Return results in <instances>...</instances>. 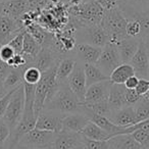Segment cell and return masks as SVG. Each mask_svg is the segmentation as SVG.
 I'll use <instances>...</instances> for the list:
<instances>
[{
  "label": "cell",
  "instance_id": "cell-1",
  "mask_svg": "<svg viewBox=\"0 0 149 149\" xmlns=\"http://www.w3.org/2000/svg\"><path fill=\"white\" fill-rule=\"evenodd\" d=\"M68 22L74 27L100 25L105 10L97 0H89L77 6L68 7Z\"/></svg>",
  "mask_w": 149,
  "mask_h": 149
},
{
  "label": "cell",
  "instance_id": "cell-2",
  "mask_svg": "<svg viewBox=\"0 0 149 149\" xmlns=\"http://www.w3.org/2000/svg\"><path fill=\"white\" fill-rule=\"evenodd\" d=\"M82 108L83 103L70 90L66 82L60 84L59 89L49 101L46 102L43 110H51L66 116L70 113L82 112Z\"/></svg>",
  "mask_w": 149,
  "mask_h": 149
},
{
  "label": "cell",
  "instance_id": "cell-3",
  "mask_svg": "<svg viewBox=\"0 0 149 149\" xmlns=\"http://www.w3.org/2000/svg\"><path fill=\"white\" fill-rule=\"evenodd\" d=\"M57 65L42 72L41 80L36 85L35 104H34L36 116H39L40 112L44 109L45 103L53 97L54 94L57 92V90L60 87V84L56 80V68H57Z\"/></svg>",
  "mask_w": 149,
  "mask_h": 149
},
{
  "label": "cell",
  "instance_id": "cell-4",
  "mask_svg": "<svg viewBox=\"0 0 149 149\" xmlns=\"http://www.w3.org/2000/svg\"><path fill=\"white\" fill-rule=\"evenodd\" d=\"M128 19L124 15L120 8L105 11L101 22V27L109 37V43L118 45L124 38L128 37L126 33Z\"/></svg>",
  "mask_w": 149,
  "mask_h": 149
},
{
  "label": "cell",
  "instance_id": "cell-5",
  "mask_svg": "<svg viewBox=\"0 0 149 149\" xmlns=\"http://www.w3.org/2000/svg\"><path fill=\"white\" fill-rule=\"evenodd\" d=\"M76 28V41L78 43L89 44L95 47L103 48L109 43V37L104 31L101 25L95 26H79Z\"/></svg>",
  "mask_w": 149,
  "mask_h": 149
},
{
  "label": "cell",
  "instance_id": "cell-6",
  "mask_svg": "<svg viewBox=\"0 0 149 149\" xmlns=\"http://www.w3.org/2000/svg\"><path fill=\"white\" fill-rule=\"evenodd\" d=\"M24 110H25V88L23 84L21 87L17 88V90L11 96L7 109L2 118V120L10 128L11 133L21 122Z\"/></svg>",
  "mask_w": 149,
  "mask_h": 149
},
{
  "label": "cell",
  "instance_id": "cell-7",
  "mask_svg": "<svg viewBox=\"0 0 149 149\" xmlns=\"http://www.w3.org/2000/svg\"><path fill=\"white\" fill-rule=\"evenodd\" d=\"M56 134L48 131L33 129L19 139L17 144L33 149H50L55 140Z\"/></svg>",
  "mask_w": 149,
  "mask_h": 149
},
{
  "label": "cell",
  "instance_id": "cell-8",
  "mask_svg": "<svg viewBox=\"0 0 149 149\" xmlns=\"http://www.w3.org/2000/svg\"><path fill=\"white\" fill-rule=\"evenodd\" d=\"M122 63L118 47L113 44L108 43L102 48L101 54L95 64L104 74L109 77L111 72Z\"/></svg>",
  "mask_w": 149,
  "mask_h": 149
},
{
  "label": "cell",
  "instance_id": "cell-9",
  "mask_svg": "<svg viewBox=\"0 0 149 149\" xmlns=\"http://www.w3.org/2000/svg\"><path fill=\"white\" fill-rule=\"evenodd\" d=\"M64 116H65L64 114L59 113V112L51 111V110H42L37 116L35 128L58 134L62 131V120Z\"/></svg>",
  "mask_w": 149,
  "mask_h": 149
},
{
  "label": "cell",
  "instance_id": "cell-10",
  "mask_svg": "<svg viewBox=\"0 0 149 149\" xmlns=\"http://www.w3.org/2000/svg\"><path fill=\"white\" fill-rule=\"evenodd\" d=\"M68 85L72 92L76 94L79 100L84 103L85 101V95L87 91V83H86L85 68L84 64L76 61L74 70L70 74L68 79Z\"/></svg>",
  "mask_w": 149,
  "mask_h": 149
},
{
  "label": "cell",
  "instance_id": "cell-11",
  "mask_svg": "<svg viewBox=\"0 0 149 149\" xmlns=\"http://www.w3.org/2000/svg\"><path fill=\"white\" fill-rule=\"evenodd\" d=\"M130 64L134 68L135 76L139 79L149 80V56L146 42L140 40L138 50L130 61Z\"/></svg>",
  "mask_w": 149,
  "mask_h": 149
},
{
  "label": "cell",
  "instance_id": "cell-12",
  "mask_svg": "<svg viewBox=\"0 0 149 149\" xmlns=\"http://www.w3.org/2000/svg\"><path fill=\"white\" fill-rule=\"evenodd\" d=\"M102 48L89 44L78 43L72 51L70 56L77 62L82 64H95L101 54Z\"/></svg>",
  "mask_w": 149,
  "mask_h": 149
},
{
  "label": "cell",
  "instance_id": "cell-13",
  "mask_svg": "<svg viewBox=\"0 0 149 149\" xmlns=\"http://www.w3.org/2000/svg\"><path fill=\"white\" fill-rule=\"evenodd\" d=\"M30 13L29 0H8L0 3V15L22 21L26 13Z\"/></svg>",
  "mask_w": 149,
  "mask_h": 149
},
{
  "label": "cell",
  "instance_id": "cell-14",
  "mask_svg": "<svg viewBox=\"0 0 149 149\" xmlns=\"http://www.w3.org/2000/svg\"><path fill=\"white\" fill-rule=\"evenodd\" d=\"M83 146V136L79 133L62 130L56 134L50 149H79Z\"/></svg>",
  "mask_w": 149,
  "mask_h": 149
},
{
  "label": "cell",
  "instance_id": "cell-15",
  "mask_svg": "<svg viewBox=\"0 0 149 149\" xmlns=\"http://www.w3.org/2000/svg\"><path fill=\"white\" fill-rule=\"evenodd\" d=\"M111 83L110 81H104L96 83L87 88L84 104H92L97 102L107 101L109 96Z\"/></svg>",
  "mask_w": 149,
  "mask_h": 149
},
{
  "label": "cell",
  "instance_id": "cell-16",
  "mask_svg": "<svg viewBox=\"0 0 149 149\" xmlns=\"http://www.w3.org/2000/svg\"><path fill=\"white\" fill-rule=\"evenodd\" d=\"M108 118L114 125L123 128H129L137 124L134 106H125L120 109L114 110Z\"/></svg>",
  "mask_w": 149,
  "mask_h": 149
},
{
  "label": "cell",
  "instance_id": "cell-17",
  "mask_svg": "<svg viewBox=\"0 0 149 149\" xmlns=\"http://www.w3.org/2000/svg\"><path fill=\"white\" fill-rule=\"evenodd\" d=\"M89 122L90 120L88 116L81 112L66 114L62 120V130L81 134V132L89 124Z\"/></svg>",
  "mask_w": 149,
  "mask_h": 149
},
{
  "label": "cell",
  "instance_id": "cell-18",
  "mask_svg": "<svg viewBox=\"0 0 149 149\" xmlns=\"http://www.w3.org/2000/svg\"><path fill=\"white\" fill-rule=\"evenodd\" d=\"M139 43H140L139 39L126 37L116 45L123 63H130V61L138 50Z\"/></svg>",
  "mask_w": 149,
  "mask_h": 149
},
{
  "label": "cell",
  "instance_id": "cell-19",
  "mask_svg": "<svg viewBox=\"0 0 149 149\" xmlns=\"http://www.w3.org/2000/svg\"><path fill=\"white\" fill-rule=\"evenodd\" d=\"M126 90L127 88L124 84H111L107 100L111 111L128 106L126 101Z\"/></svg>",
  "mask_w": 149,
  "mask_h": 149
},
{
  "label": "cell",
  "instance_id": "cell-20",
  "mask_svg": "<svg viewBox=\"0 0 149 149\" xmlns=\"http://www.w3.org/2000/svg\"><path fill=\"white\" fill-rule=\"evenodd\" d=\"M110 149H144L136 140L132 134L118 135L108 140Z\"/></svg>",
  "mask_w": 149,
  "mask_h": 149
},
{
  "label": "cell",
  "instance_id": "cell-21",
  "mask_svg": "<svg viewBox=\"0 0 149 149\" xmlns=\"http://www.w3.org/2000/svg\"><path fill=\"white\" fill-rule=\"evenodd\" d=\"M76 60L72 56H66L63 57L59 61L56 68V80L59 84H63L68 82L70 74L74 70Z\"/></svg>",
  "mask_w": 149,
  "mask_h": 149
},
{
  "label": "cell",
  "instance_id": "cell-22",
  "mask_svg": "<svg viewBox=\"0 0 149 149\" xmlns=\"http://www.w3.org/2000/svg\"><path fill=\"white\" fill-rule=\"evenodd\" d=\"M41 45L28 33L27 31H25L24 34V45H23V51L22 54L26 56L28 58V60L30 61V65H31L33 59L36 56L39 54L40 50H41Z\"/></svg>",
  "mask_w": 149,
  "mask_h": 149
},
{
  "label": "cell",
  "instance_id": "cell-23",
  "mask_svg": "<svg viewBox=\"0 0 149 149\" xmlns=\"http://www.w3.org/2000/svg\"><path fill=\"white\" fill-rule=\"evenodd\" d=\"M135 76V70L130 63H122L111 72L109 81L111 84H125L126 81Z\"/></svg>",
  "mask_w": 149,
  "mask_h": 149
},
{
  "label": "cell",
  "instance_id": "cell-24",
  "mask_svg": "<svg viewBox=\"0 0 149 149\" xmlns=\"http://www.w3.org/2000/svg\"><path fill=\"white\" fill-rule=\"evenodd\" d=\"M81 135L85 138L95 141H108L112 138L107 132H105L103 129L92 122H89V124L84 128V130L81 132Z\"/></svg>",
  "mask_w": 149,
  "mask_h": 149
},
{
  "label": "cell",
  "instance_id": "cell-25",
  "mask_svg": "<svg viewBox=\"0 0 149 149\" xmlns=\"http://www.w3.org/2000/svg\"><path fill=\"white\" fill-rule=\"evenodd\" d=\"M84 68H85L87 88L90 87L91 85H94V84H96V83L109 81V77H107L106 74H104L96 64H84Z\"/></svg>",
  "mask_w": 149,
  "mask_h": 149
},
{
  "label": "cell",
  "instance_id": "cell-26",
  "mask_svg": "<svg viewBox=\"0 0 149 149\" xmlns=\"http://www.w3.org/2000/svg\"><path fill=\"white\" fill-rule=\"evenodd\" d=\"M27 68H11L7 77L4 79V86L7 91L17 89L24 84V72Z\"/></svg>",
  "mask_w": 149,
  "mask_h": 149
},
{
  "label": "cell",
  "instance_id": "cell-27",
  "mask_svg": "<svg viewBox=\"0 0 149 149\" xmlns=\"http://www.w3.org/2000/svg\"><path fill=\"white\" fill-rule=\"evenodd\" d=\"M136 112L137 124L149 118V100H145L141 98V100L134 106Z\"/></svg>",
  "mask_w": 149,
  "mask_h": 149
},
{
  "label": "cell",
  "instance_id": "cell-28",
  "mask_svg": "<svg viewBox=\"0 0 149 149\" xmlns=\"http://www.w3.org/2000/svg\"><path fill=\"white\" fill-rule=\"evenodd\" d=\"M42 78V72L35 66H29L24 72V83L37 85Z\"/></svg>",
  "mask_w": 149,
  "mask_h": 149
},
{
  "label": "cell",
  "instance_id": "cell-29",
  "mask_svg": "<svg viewBox=\"0 0 149 149\" xmlns=\"http://www.w3.org/2000/svg\"><path fill=\"white\" fill-rule=\"evenodd\" d=\"M85 105L87 106L93 113L98 114V116H105V118H109L112 112L109 105H108V101L97 102V103H92V104H85Z\"/></svg>",
  "mask_w": 149,
  "mask_h": 149
},
{
  "label": "cell",
  "instance_id": "cell-30",
  "mask_svg": "<svg viewBox=\"0 0 149 149\" xmlns=\"http://www.w3.org/2000/svg\"><path fill=\"white\" fill-rule=\"evenodd\" d=\"M126 33L128 37L136 38V39L140 40L141 34H142V28H141L140 23L136 19H128Z\"/></svg>",
  "mask_w": 149,
  "mask_h": 149
},
{
  "label": "cell",
  "instance_id": "cell-31",
  "mask_svg": "<svg viewBox=\"0 0 149 149\" xmlns=\"http://www.w3.org/2000/svg\"><path fill=\"white\" fill-rule=\"evenodd\" d=\"M25 31H26V29L23 30V31H21L19 33H17V35H15V37H13V39L8 42V43H7L13 50H15V52L17 54L22 53V51H23L24 34H25Z\"/></svg>",
  "mask_w": 149,
  "mask_h": 149
},
{
  "label": "cell",
  "instance_id": "cell-32",
  "mask_svg": "<svg viewBox=\"0 0 149 149\" xmlns=\"http://www.w3.org/2000/svg\"><path fill=\"white\" fill-rule=\"evenodd\" d=\"M83 144L85 149H110L108 141H95L83 137Z\"/></svg>",
  "mask_w": 149,
  "mask_h": 149
},
{
  "label": "cell",
  "instance_id": "cell-33",
  "mask_svg": "<svg viewBox=\"0 0 149 149\" xmlns=\"http://www.w3.org/2000/svg\"><path fill=\"white\" fill-rule=\"evenodd\" d=\"M123 2L140 13H145L149 9V0H123Z\"/></svg>",
  "mask_w": 149,
  "mask_h": 149
},
{
  "label": "cell",
  "instance_id": "cell-34",
  "mask_svg": "<svg viewBox=\"0 0 149 149\" xmlns=\"http://www.w3.org/2000/svg\"><path fill=\"white\" fill-rule=\"evenodd\" d=\"M11 136V130L7 124L1 118L0 120V145H6Z\"/></svg>",
  "mask_w": 149,
  "mask_h": 149
},
{
  "label": "cell",
  "instance_id": "cell-35",
  "mask_svg": "<svg viewBox=\"0 0 149 149\" xmlns=\"http://www.w3.org/2000/svg\"><path fill=\"white\" fill-rule=\"evenodd\" d=\"M15 52L8 44H2L0 46V60L5 63L9 61L13 56L15 55Z\"/></svg>",
  "mask_w": 149,
  "mask_h": 149
},
{
  "label": "cell",
  "instance_id": "cell-36",
  "mask_svg": "<svg viewBox=\"0 0 149 149\" xmlns=\"http://www.w3.org/2000/svg\"><path fill=\"white\" fill-rule=\"evenodd\" d=\"M97 2L103 7L105 11H109L112 9L120 8L123 0H97Z\"/></svg>",
  "mask_w": 149,
  "mask_h": 149
},
{
  "label": "cell",
  "instance_id": "cell-37",
  "mask_svg": "<svg viewBox=\"0 0 149 149\" xmlns=\"http://www.w3.org/2000/svg\"><path fill=\"white\" fill-rule=\"evenodd\" d=\"M141 96L137 94L135 89H127L126 90V101L128 106H135L141 100Z\"/></svg>",
  "mask_w": 149,
  "mask_h": 149
},
{
  "label": "cell",
  "instance_id": "cell-38",
  "mask_svg": "<svg viewBox=\"0 0 149 149\" xmlns=\"http://www.w3.org/2000/svg\"><path fill=\"white\" fill-rule=\"evenodd\" d=\"M19 87H21V86H19ZM17 90V89L11 90V91H9L4 97L0 99V120L4 116L5 111H6V109H7V106H8V104H9V101H10V99H11V96L13 95V93H15Z\"/></svg>",
  "mask_w": 149,
  "mask_h": 149
},
{
  "label": "cell",
  "instance_id": "cell-39",
  "mask_svg": "<svg viewBox=\"0 0 149 149\" xmlns=\"http://www.w3.org/2000/svg\"><path fill=\"white\" fill-rule=\"evenodd\" d=\"M136 92L139 96L143 97L149 90V80L147 79H139V83L136 87Z\"/></svg>",
  "mask_w": 149,
  "mask_h": 149
},
{
  "label": "cell",
  "instance_id": "cell-40",
  "mask_svg": "<svg viewBox=\"0 0 149 149\" xmlns=\"http://www.w3.org/2000/svg\"><path fill=\"white\" fill-rule=\"evenodd\" d=\"M11 68L8 66V64L0 60V80L4 81V79L7 77V74H9Z\"/></svg>",
  "mask_w": 149,
  "mask_h": 149
},
{
  "label": "cell",
  "instance_id": "cell-41",
  "mask_svg": "<svg viewBox=\"0 0 149 149\" xmlns=\"http://www.w3.org/2000/svg\"><path fill=\"white\" fill-rule=\"evenodd\" d=\"M138 83H139V78L137 76H132V77L127 80L124 85L127 89H136Z\"/></svg>",
  "mask_w": 149,
  "mask_h": 149
},
{
  "label": "cell",
  "instance_id": "cell-42",
  "mask_svg": "<svg viewBox=\"0 0 149 149\" xmlns=\"http://www.w3.org/2000/svg\"><path fill=\"white\" fill-rule=\"evenodd\" d=\"M86 1H89V0H60V2H62L66 7L70 6H77L82 3L86 2Z\"/></svg>",
  "mask_w": 149,
  "mask_h": 149
},
{
  "label": "cell",
  "instance_id": "cell-43",
  "mask_svg": "<svg viewBox=\"0 0 149 149\" xmlns=\"http://www.w3.org/2000/svg\"><path fill=\"white\" fill-rule=\"evenodd\" d=\"M7 93H8V91H7L6 88H5L4 82H3L2 80H0V99L4 97Z\"/></svg>",
  "mask_w": 149,
  "mask_h": 149
},
{
  "label": "cell",
  "instance_id": "cell-44",
  "mask_svg": "<svg viewBox=\"0 0 149 149\" xmlns=\"http://www.w3.org/2000/svg\"><path fill=\"white\" fill-rule=\"evenodd\" d=\"M13 149H33V148H28V147H24V146H21V145L17 144Z\"/></svg>",
  "mask_w": 149,
  "mask_h": 149
},
{
  "label": "cell",
  "instance_id": "cell-45",
  "mask_svg": "<svg viewBox=\"0 0 149 149\" xmlns=\"http://www.w3.org/2000/svg\"><path fill=\"white\" fill-rule=\"evenodd\" d=\"M143 99H145V100H149V90H148V92H147L146 94H145L144 96H143Z\"/></svg>",
  "mask_w": 149,
  "mask_h": 149
},
{
  "label": "cell",
  "instance_id": "cell-46",
  "mask_svg": "<svg viewBox=\"0 0 149 149\" xmlns=\"http://www.w3.org/2000/svg\"><path fill=\"white\" fill-rule=\"evenodd\" d=\"M2 44H5L4 43V40H3L2 38H1V36H0V46L2 45Z\"/></svg>",
  "mask_w": 149,
  "mask_h": 149
},
{
  "label": "cell",
  "instance_id": "cell-47",
  "mask_svg": "<svg viewBox=\"0 0 149 149\" xmlns=\"http://www.w3.org/2000/svg\"><path fill=\"white\" fill-rule=\"evenodd\" d=\"M0 149H7L6 145H0Z\"/></svg>",
  "mask_w": 149,
  "mask_h": 149
},
{
  "label": "cell",
  "instance_id": "cell-48",
  "mask_svg": "<svg viewBox=\"0 0 149 149\" xmlns=\"http://www.w3.org/2000/svg\"><path fill=\"white\" fill-rule=\"evenodd\" d=\"M145 13V15H147V17H149V9H147V10H146V11H145V13Z\"/></svg>",
  "mask_w": 149,
  "mask_h": 149
},
{
  "label": "cell",
  "instance_id": "cell-49",
  "mask_svg": "<svg viewBox=\"0 0 149 149\" xmlns=\"http://www.w3.org/2000/svg\"><path fill=\"white\" fill-rule=\"evenodd\" d=\"M146 45H147V50H148V56H149V43H147V42H146Z\"/></svg>",
  "mask_w": 149,
  "mask_h": 149
},
{
  "label": "cell",
  "instance_id": "cell-50",
  "mask_svg": "<svg viewBox=\"0 0 149 149\" xmlns=\"http://www.w3.org/2000/svg\"><path fill=\"white\" fill-rule=\"evenodd\" d=\"M5 1H8V0H0V3H2V2H5Z\"/></svg>",
  "mask_w": 149,
  "mask_h": 149
},
{
  "label": "cell",
  "instance_id": "cell-51",
  "mask_svg": "<svg viewBox=\"0 0 149 149\" xmlns=\"http://www.w3.org/2000/svg\"><path fill=\"white\" fill-rule=\"evenodd\" d=\"M79 149H85V147H84V144H83V146H82L81 148H79Z\"/></svg>",
  "mask_w": 149,
  "mask_h": 149
},
{
  "label": "cell",
  "instance_id": "cell-52",
  "mask_svg": "<svg viewBox=\"0 0 149 149\" xmlns=\"http://www.w3.org/2000/svg\"><path fill=\"white\" fill-rule=\"evenodd\" d=\"M147 149H149V148H147Z\"/></svg>",
  "mask_w": 149,
  "mask_h": 149
}]
</instances>
